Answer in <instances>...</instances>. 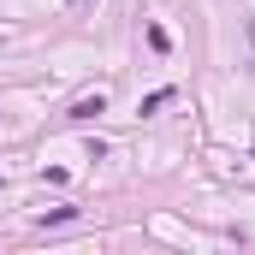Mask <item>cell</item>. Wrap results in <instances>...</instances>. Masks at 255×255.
Wrapping results in <instances>:
<instances>
[{
    "mask_svg": "<svg viewBox=\"0 0 255 255\" xmlns=\"http://www.w3.org/2000/svg\"><path fill=\"white\" fill-rule=\"evenodd\" d=\"M95 113H107V101H101V95H89V101H77V107H71V119H95Z\"/></svg>",
    "mask_w": 255,
    "mask_h": 255,
    "instance_id": "6da1fadb",
    "label": "cell"
},
{
    "mask_svg": "<svg viewBox=\"0 0 255 255\" xmlns=\"http://www.w3.org/2000/svg\"><path fill=\"white\" fill-rule=\"evenodd\" d=\"M148 48H154V54H166V48H172V36H166L160 24H148Z\"/></svg>",
    "mask_w": 255,
    "mask_h": 255,
    "instance_id": "7a4b0ae2",
    "label": "cell"
},
{
    "mask_svg": "<svg viewBox=\"0 0 255 255\" xmlns=\"http://www.w3.org/2000/svg\"><path fill=\"white\" fill-rule=\"evenodd\" d=\"M172 95H178V89H154V95H148V101H142V113H160V107H166V101H172Z\"/></svg>",
    "mask_w": 255,
    "mask_h": 255,
    "instance_id": "3957f363",
    "label": "cell"
}]
</instances>
